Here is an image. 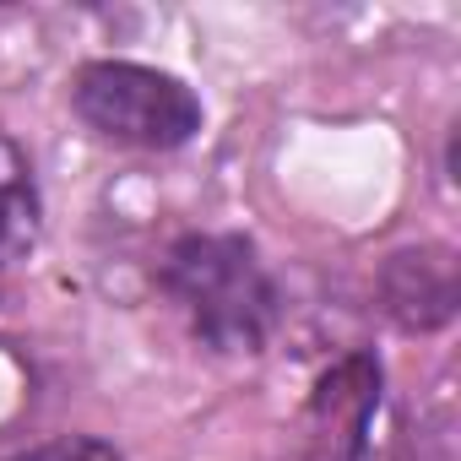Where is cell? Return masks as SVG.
<instances>
[{"mask_svg": "<svg viewBox=\"0 0 461 461\" xmlns=\"http://www.w3.org/2000/svg\"><path fill=\"white\" fill-rule=\"evenodd\" d=\"M380 304L402 331H439L456 315V256L445 245H412L385 256Z\"/></svg>", "mask_w": 461, "mask_h": 461, "instance_id": "277c9868", "label": "cell"}, {"mask_svg": "<svg viewBox=\"0 0 461 461\" xmlns=\"http://www.w3.org/2000/svg\"><path fill=\"white\" fill-rule=\"evenodd\" d=\"M12 461H120V450L98 434H66V439H50V445H33Z\"/></svg>", "mask_w": 461, "mask_h": 461, "instance_id": "8992f818", "label": "cell"}, {"mask_svg": "<svg viewBox=\"0 0 461 461\" xmlns=\"http://www.w3.org/2000/svg\"><path fill=\"white\" fill-rule=\"evenodd\" d=\"M39 185H33V163L28 152L0 131V272L17 267L33 245H39Z\"/></svg>", "mask_w": 461, "mask_h": 461, "instance_id": "5b68a950", "label": "cell"}, {"mask_svg": "<svg viewBox=\"0 0 461 461\" xmlns=\"http://www.w3.org/2000/svg\"><path fill=\"white\" fill-rule=\"evenodd\" d=\"M158 277L190 331L217 353H261L277 331V283L240 234H185Z\"/></svg>", "mask_w": 461, "mask_h": 461, "instance_id": "6da1fadb", "label": "cell"}, {"mask_svg": "<svg viewBox=\"0 0 461 461\" xmlns=\"http://www.w3.org/2000/svg\"><path fill=\"white\" fill-rule=\"evenodd\" d=\"M380 402V364L369 353L342 358L310 402V461H358Z\"/></svg>", "mask_w": 461, "mask_h": 461, "instance_id": "3957f363", "label": "cell"}, {"mask_svg": "<svg viewBox=\"0 0 461 461\" xmlns=\"http://www.w3.org/2000/svg\"><path fill=\"white\" fill-rule=\"evenodd\" d=\"M71 109L82 114L87 131L147 152L185 147L206 120L201 98L179 77L136 60H87L71 77Z\"/></svg>", "mask_w": 461, "mask_h": 461, "instance_id": "7a4b0ae2", "label": "cell"}]
</instances>
